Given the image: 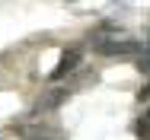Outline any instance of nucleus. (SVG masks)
<instances>
[{
  "instance_id": "1",
  "label": "nucleus",
  "mask_w": 150,
  "mask_h": 140,
  "mask_svg": "<svg viewBox=\"0 0 150 140\" xmlns=\"http://www.w3.org/2000/svg\"><path fill=\"white\" fill-rule=\"evenodd\" d=\"M80 64V48H70V51H64V57L58 61V67H54V73H51V80H64L74 67Z\"/></svg>"
},
{
  "instance_id": "2",
  "label": "nucleus",
  "mask_w": 150,
  "mask_h": 140,
  "mask_svg": "<svg viewBox=\"0 0 150 140\" xmlns=\"http://www.w3.org/2000/svg\"><path fill=\"white\" fill-rule=\"evenodd\" d=\"M141 45H134V42H105V45H99V54H109V57H125V54H134Z\"/></svg>"
},
{
  "instance_id": "3",
  "label": "nucleus",
  "mask_w": 150,
  "mask_h": 140,
  "mask_svg": "<svg viewBox=\"0 0 150 140\" xmlns=\"http://www.w3.org/2000/svg\"><path fill=\"white\" fill-rule=\"evenodd\" d=\"M67 96H70L67 89H51V92H48V99H42V102H38V112H54L58 105L67 102Z\"/></svg>"
}]
</instances>
